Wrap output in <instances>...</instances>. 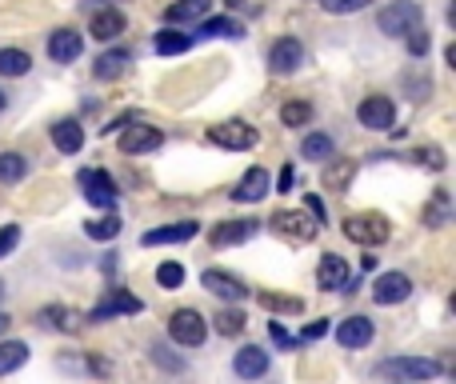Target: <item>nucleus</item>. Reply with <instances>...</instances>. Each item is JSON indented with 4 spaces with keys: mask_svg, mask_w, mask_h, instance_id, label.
<instances>
[{
    "mask_svg": "<svg viewBox=\"0 0 456 384\" xmlns=\"http://www.w3.org/2000/svg\"><path fill=\"white\" fill-rule=\"evenodd\" d=\"M344 236L364 248H376L392 236V224H388V216H380V212H352L348 220H344Z\"/></svg>",
    "mask_w": 456,
    "mask_h": 384,
    "instance_id": "f257e3e1",
    "label": "nucleus"
},
{
    "mask_svg": "<svg viewBox=\"0 0 456 384\" xmlns=\"http://www.w3.org/2000/svg\"><path fill=\"white\" fill-rule=\"evenodd\" d=\"M268 228L276 232L280 240H288V244H308L312 236H316L320 224L312 220L308 212H292V208H276V212L268 216Z\"/></svg>",
    "mask_w": 456,
    "mask_h": 384,
    "instance_id": "f03ea898",
    "label": "nucleus"
},
{
    "mask_svg": "<svg viewBox=\"0 0 456 384\" xmlns=\"http://www.w3.org/2000/svg\"><path fill=\"white\" fill-rule=\"evenodd\" d=\"M416 24H424V8L416 4V0H392V4L380 8V16H376V28H380L384 36H404Z\"/></svg>",
    "mask_w": 456,
    "mask_h": 384,
    "instance_id": "7ed1b4c3",
    "label": "nucleus"
},
{
    "mask_svg": "<svg viewBox=\"0 0 456 384\" xmlns=\"http://www.w3.org/2000/svg\"><path fill=\"white\" fill-rule=\"evenodd\" d=\"M76 180H80V192H84L88 204L112 212V204H116V180H112L104 168H80Z\"/></svg>",
    "mask_w": 456,
    "mask_h": 384,
    "instance_id": "20e7f679",
    "label": "nucleus"
},
{
    "mask_svg": "<svg viewBox=\"0 0 456 384\" xmlns=\"http://www.w3.org/2000/svg\"><path fill=\"white\" fill-rule=\"evenodd\" d=\"M168 336H172L176 344H184V348H200L208 336V324L196 308H176L172 316H168Z\"/></svg>",
    "mask_w": 456,
    "mask_h": 384,
    "instance_id": "39448f33",
    "label": "nucleus"
},
{
    "mask_svg": "<svg viewBox=\"0 0 456 384\" xmlns=\"http://www.w3.org/2000/svg\"><path fill=\"white\" fill-rule=\"evenodd\" d=\"M208 140L220 144V148L244 152V148H252V144L260 140V132H256L252 124H244V120H224V124H212V128H208Z\"/></svg>",
    "mask_w": 456,
    "mask_h": 384,
    "instance_id": "423d86ee",
    "label": "nucleus"
},
{
    "mask_svg": "<svg viewBox=\"0 0 456 384\" xmlns=\"http://www.w3.org/2000/svg\"><path fill=\"white\" fill-rule=\"evenodd\" d=\"M356 116H360V124L372 128V132H392V124H396V104H392V96H364Z\"/></svg>",
    "mask_w": 456,
    "mask_h": 384,
    "instance_id": "0eeeda50",
    "label": "nucleus"
},
{
    "mask_svg": "<svg viewBox=\"0 0 456 384\" xmlns=\"http://www.w3.org/2000/svg\"><path fill=\"white\" fill-rule=\"evenodd\" d=\"M136 312H144V300L132 292H124V288H108V296H104L100 304H96L92 312H88V320H112V316H136Z\"/></svg>",
    "mask_w": 456,
    "mask_h": 384,
    "instance_id": "6e6552de",
    "label": "nucleus"
},
{
    "mask_svg": "<svg viewBox=\"0 0 456 384\" xmlns=\"http://www.w3.org/2000/svg\"><path fill=\"white\" fill-rule=\"evenodd\" d=\"M380 368L400 376V380H432V376H440V360H432V356H392Z\"/></svg>",
    "mask_w": 456,
    "mask_h": 384,
    "instance_id": "1a4fd4ad",
    "label": "nucleus"
},
{
    "mask_svg": "<svg viewBox=\"0 0 456 384\" xmlns=\"http://www.w3.org/2000/svg\"><path fill=\"white\" fill-rule=\"evenodd\" d=\"M164 144V132L152 124H132L120 132V152L124 156H144V152H156Z\"/></svg>",
    "mask_w": 456,
    "mask_h": 384,
    "instance_id": "9d476101",
    "label": "nucleus"
},
{
    "mask_svg": "<svg viewBox=\"0 0 456 384\" xmlns=\"http://www.w3.org/2000/svg\"><path fill=\"white\" fill-rule=\"evenodd\" d=\"M300 60H304V48L296 36H280L276 44L268 48V68L276 72V76H292V72L300 68Z\"/></svg>",
    "mask_w": 456,
    "mask_h": 384,
    "instance_id": "9b49d317",
    "label": "nucleus"
},
{
    "mask_svg": "<svg viewBox=\"0 0 456 384\" xmlns=\"http://www.w3.org/2000/svg\"><path fill=\"white\" fill-rule=\"evenodd\" d=\"M412 296V280L404 276V272H380L376 276V284H372V300L376 304H400V300H408Z\"/></svg>",
    "mask_w": 456,
    "mask_h": 384,
    "instance_id": "f8f14e48",
    "label": "nucleus"
},
{
    "mask_svg": "<svg viewBox=\"0 0 456 384\" xmlns=\"http://www.w3.org/2000/svg\"><path fill=\"white\" fill-rule=\"evenodd\" d=\"M200 284H204L212 296H220V300H244L248 296L244 280L232 276V272H224V268H204L200 272Z\"/></svg>",
    "mask_w": 456,
    "mask_h": 384,
    "instance_id": "ddd939ff",
    "label": "nucleus"
},
{
    "mask_svg": "<svg viewBox=\"0 0 456 384\" xmlns=\"http://www.w3.org/2000/svg\"><path fill=\"white\" fill-rule=\"evenodd\" d=\"M256 228H260L256 220H224V224H212V228H208V244H212V248L244 244V240L256 236Z\"/></svg>",
    "mask_w": 456,
    "mask_h": 384,
    "instance_id": "4468645a",
    "label": "nucleus"
},
{
    "mask_svg": "<svg viewBox=\"0 0 456 384\" xmlns=\"http://www.w3.org/2000/svg\"><path fill=\"white\" fill-rule=\"evenodd\" d=\"M80 52H84V36H80L76 28H56V32H48V56H52L56 64H72Z\"/></svg>",
    "mask_w": 456,
    "mask_h": 384,
    "instance_id": "2eb2a0df",
    "label": "nucleus"
},
{
    "mask_svg": "<svg viewBox=\"0 0 456 384\" xmlns=\"http://www.w3.org/2000/svg\"><path fill=\"white\" fill-rule=\"evenodd\" d=\"M336 344L340 348H368L372 344V320L368 316H348L336 324Z\"/></svg>",
    "mask_w": 456,
    "mask_h": 384,
    "instance_id": "dca6fc26",
    "label": "nucleus"
},
{
    "mask_svg": "<svg viewBox=\"0 0 456 384\" xmlns=\"http://www.w3.org/2000/svg\"><path fill=\"white\" fill-rule=\"evenodd\" d=\"M232 372H236L240 380H260V376L268 372V352L256 348V344H244V348L236 352V360H232Z\"/></svg>",
    "mask_w": 456,
    "mask_h": 384,
    "instance_id": "f3484780",
    "label": "nucleus"
},
{
    "mask_svg": "<svg viewBox=\"0 0 456 384\" xmlns=\"http://www.w3.org/2000/svg\"><path fill=\"white\" fill-rule=\"evenodd\" d=\"M200 232L196 220H180V224H160V228H148L144 232V244L156 248V244H184V240H192Z\"/></svg>",
    "mask_w": 456,
    "mask_h": 384,
    "instance_id": "a211bd4d",
    "label": "nucleus"
},
{
    "mask_svg": "<svg viewBox=\"0 0 456 384\" xmlns=\"http://www.w3.org/2000/svg\"><path fill=\"white\" fill-rule=\"evenodd\" d=\"M264 192H268V172H264L260 164H252L240 176L236 188H232V196H236L240 204H256V200H264Z\"/></svg>",
    "mask_w": 456,
    "mask_h": 384,
    "instance_id": "6ab92c4d",
    "label": "nucleus"
},
{
    "mask_svg": "<svg viewBox=\"0 0 456 384\" xmlns=\"http://www.w3.org/2000/svg\"><path fill=\"white\" fill-rule=\"evenodd\" d=\"M52 144H56V152H64V156H76V152L84 148V128H80V120H56Z\"/></svg>",
    "mask_w": 456,
    "mask_h": 384,
    "instance_id": "aec40b11",
    "label": "nucleus"
},
{
    "mask_svg": "<svg viewBox=\"0 0 456 384\" xmlns=\"http://www.w3.org/2000/svg\"><path fill=\"white\" fill-rule=\"evenodd\" d=\"M128 64H132V52L128 48H112V52H100L92 64V76L96 80H116L128 72Z\"/></svg>",
    "mask_w": 456,
    "mask_h": 384,
    "instance_id": "412c9836",
    "label": "nucleus"
},
{
    "mask_svg": "<svg viewBox=\"0 0 456 384\" xmlns=\"http://www.w3.org/2000/svg\"><path fill=\"white\" fill-rule=\"evenodd\" d=\"M344 280H348V264H344V256H336V252L320 256V264H316V284L324 288V292H328V288H336V292H340Z\"/></svg>",
    "mask_w": 456,
    "mask_h": 384,
    "instance_id": "4be33fe9",
    "label": "nucleus"
},
{
    "mask_svg": "<svg viewBox=\"0 0 456 384\" xmlns=\"http://www.w3.org/2000/svg\"><path fill=\"white\" fill-rule=\"evenodd\" d=\"M128 24H124V12H116V8H100V12L92 16V24H88V32H92L96 40H116L120 32H124Z\"/></svg>",
    "mask_w": 456,
    "mask_h": 384,
    "instance_id": "5701e85b",
    "label": "nucleus"
},
{
    "mask_svg": "<svg viewBox=\"0 0 456 384\" xmlns=\"http://www.w3.org/2000/svg\"><path fill=\"white\" fill-rule=\"evenodd\" d=\"M212 12V0H176V4L164 8L168 24H184V20H204Z\"/></svg>",
    "mask_w": 456,
    "mask_h": 384,
    "instance_id": "b1692460",
    "label": "nucleus"
},
{
    "mask_svg": "<svg viewBox=\"0 0 456 384\" xmlns=\"http://www.w3.org/2000/svg\"><path fill=\"white\" fill-rule=\"evenodd\" d=\"M352 176H356V160H328L324 172H320V184H324L328 192H344Z\"/></svg>",
    "mask_w": 456,
    "mask_h": 384,
    "instance_id": "393cba45",
    "label": "nucleus"
},
{
    "mask_svg": "<svg viewBox=\"0 0 456 384\" xmlns=\"http://www.w3.org/2000/svg\"><path fill=\"white\" fill-rule=\"evenodd\" d=\"M36 320L44 328H56V332H72V324H76V312H72L68 304H44Z\"/></svg>",
    "mask_w": 456,
    "mask_h": 384,
    "instance_id": "a878e982",
    "label": "nucleus"
},
{
    "mask_svg": "<svg viewBox=\"0 0 456 384\" xmlns=\"http://www.w3.org/2000/svg\"><path fill=\"white\" fill-rule=\"evenodd\" d=\"M448 216H452V200H448L444 188H436L428 200V208H424V224H428V228H440V224H448Z\"/></svg>",
    "mask_w": 456,
    "mask_h": 384,
    "instance_id": "bb28decb",
    "label": "nucleus"
},
{
    "mask_svg": "<svg viewBox=\"0 0 456 384\" xmlns=\"http://www.w3.org/2000/svg\"><path fill=\"white\" fill-rule=\"evenodd\" d=\"M28 360V344L24 340H0V376L16 372Z\"/></svg>",
    "mask_w": 456,
    "mask_h": 384,
    "instance_id": "cd10ccee",
    "label": "nucleus"
},
{
    "mask_svg": "<svg viewBox=\"0 0 456 384\" xmlns=\"http://www.w3.org/2000/svg\"><path fill=\"white\" fill-rule=\"evenodd\" d=\"M32 68V56L24 48H0V76H24Z\"/></svg>",
    "mask_w": 456,
    "mask_h": 384,
    "instance_id": "c85d7f7f",
    "label": "nucleus"
},
{
    "mask_svg": "<svg viewBox=\"0 0 456 384\" xmlns=\"http://www.w3.org/2000/svg\"><path fill=\"white\" fill-rule=\"evenodd\" d=\"M28 172V160L20 152H0V184H20Z\"/></svg>",
    "mask_w": 456,
    "mask_h": 384,
    "instance_id": "c756f323",
    "label": "nucleus"
},
{
    "mask_svg": "<svg viewBox=\"0 0 456 384\" xmlns=\"http://www.w3.org/2000/svg\"><path fill=\"white\" fill-rule=\"evenodd\" d=\"M300 156L304 160H328L332 156V136L328 132H308L300 140Z\"/></svg>",
    "mask_w": 456,
    "mask_h": 384,
    "instance_id": "7c9ffc66",
    "label": "nucleus"
},
{
    "mask_svg": "<svg viewBox=\"0 0 456 384\" xmlns=\"http://www.w3.org/2000/svg\"><path fill=\"white\" fill-rule=\"evenodd\" d=\"M152 44H156L160 56H176V52H188V48H192V36L164 28V32H156V40H152Z\"/></svg>",
    "mask_w": 456,
    "mask_h": 384,
    "instance_id": "2f4dec72",
    "label": "nucleus"
},
{
    "mask_svg": "<svg viewBox=\"0 0 456 384\" xmlns=\"http://www.w3.org/2000/svg\"><path fill=\"white\" fill-rule=\"evenodd\" d=\"M312 120V104L308 100H288L280 104V124L284 128H304Z\"/></svg>",
    "mask_w": 456,
    "mask_h": 384,
    "instance_id": "473e14b6",
    "label": "nucleus"
},
{
    "mask_svg": "<svg viewBox=\"0 0 456 384\" xmlns=\"http://www.w3.org/2000/svg\"><path fill=\"white\" fill-rule=\"evenodd\" d=\"M84 232H88L92 240H116V236H120V216H116V212L96 216V220L84 224Z\"/></svg>",
    "mask_w": 456,
    "mask_h": 384,
    "instance_id": "72a5a7b5",
    "label": "nucleus"
},
{
    "mask_svg": "<svg viewBox=\"0 0 456 384\" xmlns=\"http://www.w3.org/2000/svg\"><path fill=\"white\" fill-rule=\"evenodd\" d=\"M200 36H244V28H240L232 16H216V20H200Z\"/></svg>",
    "mask_w": 456,
    "mask_h": 384,
    "instance_id": "f704fd0d",
    "label": "nucleus"
},
{
    "mask_svg": "<svg viewBox=\"0 0 456 384\" xmlns=\"http://www.w3.org/2000/svg\"><path fill=\"white\" fill-rule=\"evenodd\" d=\"M256 300H260V308H272V312H304V300L300 296H280V292H260L256 296Z\"/></svg>",
    "mask_w": 456,
    "mask_h": 384,
    "instance_id": "c9c22d12",
    "label": "nucleus"
},
{
    "mask_svg": "<svg viewBox=\"0 0 456 384\" xmlns=\"http://www.w3.org/2000/svg\"><path fill=\"white\" fill-rule=\"evenodd\" d=\"M244 312H240V308H224L220 312V316H216V332H220V336H240V332H244Z\"/></svg>",
    "mask_w": 456,
    "mask_h": 384,
    "instance_id": "e433bc0d",
    "label": "nucleus"
},
{
    "mask_svg": "<svg viewBox=\"0 0 456 384\" xmlns=\"http://www.w3.org/2000/svg\"><path fill=\"white\" fill-rule=\"evenodd\" d=\"M404 44H408V52H412V56H424V52H428V44H432L428 28H424V24L408 28V32H404Z\"/></svg>",
    "mask_w": 456,
    "mask_h": 384,
    "instance_id": "4c0bfd02",
    "label": "nucleus"
},
{
    "mask_svg": "<svg viewBox=\"0 0 456 384\" xmlns=\"http://www.w3.org/2000/svg\"><path fill=\"white\" fill-rule=\"evenodd\" d=\"M156 280H160V288H180L184 284V268L176 260H164L156 268Z\"/></svg>",
    "mask_w": 456,
    "mask_h": 384,
    "instance_id": "58836bf2",
    "label": "nucleus"
},
{
    "mask_svg": "<svg viewBox=\"0 0 456 384\" xmlns=\"http://www.w3.org/2000/svg\"><path fill=\"white\" fill-rule=\"evenodd\" d=\"M324 4V12L332 16H348V12H360V8H368L372 0H320Z\"/></svg>",
    "mask_w": 456,
    "mask_h": 384,
    "instance_id": "ea45409f",
    "label": "nucleus"
},
{
    "mask_svg": "<svg viewBox=\"0 0 456 384\" xmlns=\"http://www.w3.org/2000/svg\"><path fill=\"white\" fill-rule=\"evenodd\" d=\"M416 164H428L432 172H440V168H444V152H440L436 144H428V148H416Z\"/></svg>",
    "mask_w": 456,
    "mask_h": 384,
    "instance_id": "a19ab883",
    "label": "nucleus"
},
{
    "mask_svg": "<svg viewBox=\"0 0 456 384\" xmlns=\"http://www.w3.org/2000/svg\"><path fill=\"white\" fill-rule=\"evenodd\" d=\"M16 244H20V224H4L0 228V256H8Z\"/></svg>",
    "mask_w": 456,
    "mask_h": 384,
    "instance_id": "79ce46f5",
    "label": "nucleus"
},
{
    "mask_svg": "<svg viewBox=\"0 0 456 384\" xmlns=\"http://www.w3.org/2000/svg\"><path fill=\"white\" fill-rule=\"evenodd\" d=\"M304 208H308V216L316 224H328V208H324V200H320L316 192H308V196H304Z\"/></svg>",
    "mask_w": 456,
    "mask_h": 384,
    "instance_id": "37998d69",
    "label": "nucleus"
},
{
    "mask_svg": "<svg viewBox=\"0 0 456 384\" xmlns=\"http://www.w3.org/2000/svg\"><path fill=\"white\" fill-rule=\"evenodd\" d=\"M152 352H156V364L172 368V372H180V368H184V360H180V356H168V348H164V344H156V348H152Z\"/></svg>",
    "mask_w": 456,
    "mask_h": 384,
    "instance_id": "c03bdc74",
    "label": "nucleus"
},
{
    "mask_svg": "<svg viewBox=\"0 0 456 384\" xmlns=\"http://www.w3.org/2000/svg\"><path fill=\"white\" fill-rule=\"evenodd\" d=\"M268 332H272V340H276L280 348H296V336H288L284 328H280V320H272V324H268Z\"/></svg>",
    "mask_w": 456,
    "mask_h": 384,
    "instance_id": "a18cd8bd",
    "label": "nucleus"
},
{
    "mask_svg": "<svg viewBox=\"0 0 456 384\" xmlns=\"http://www.w3.org/2000/svg\"><path fill=\"white\" fill-rule=\"evenodd\" d=\"M324 332H328V320H316V324H308V328H304V332H300V340H296V344L320 340V336H324Z\"/></svg>",
    "mask_w": 456,
    "mask_h": 384,
    "instance_id": "49530a36",
    "label": "nucleus"
},
{
    "mask_svg": "<svg viewBox=\"0 0 456 384\" xmlns=\"http://www.w3.org/2000/svg\"><path fill=\"white\" fill-rule=\"evenodd\" d=\"M292 180H296V168H292V164H284V172H280L276 188H280V192H292Z\"/></svg>",
    "mask_w": 456,
    "mask_h": 384,
    "instance_id": "de8ad7c7",
    "label": "nucleus"
},
{
    "mask_svg": "<svg viewBox=\"0 0 456 384\" xmlns=\"http://www.w3.org/2000/svg\"><path fill=\"white\" fill-rule=\"evenodd\" d=\"M4 108H8V96H4V92H0V112H4Z\"/></svg>",
    "mask_w": 456,
    "mask_h": 384,
    "instance_id": "09e8293b",
    "label": "nucleus"
},
{
    "mask_svg": "<svg viewBox=\"0 0 456 384\" xmlns=\"http://www.w3.org/2000/svg\"><path fill=\"white\" fill-rule=\"evenodd\" d=\"M0 300H4V284H0Z\"/></svg>",
    "mask_w": 456,
    "mask_h": 384,
    "instance_id": "8fccbe9b",
    "label": "nucleus"
}]
</instances>
